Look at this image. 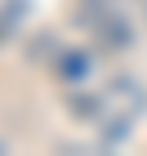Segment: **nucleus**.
<instances>
[{"label":"nucleus","instance_id":"2","mask_svg":"<svg viewBox=\"0 0 147 156\" xmlns=\"http://www.w3.org/2000/svg\"><path fill=\"white\" fill-rule=\"evenodd\" d=\"M9 27H13V23L5 18V13H0V49H5V40H9Z\"/></svg>","mask_w":147,"mask_h":156},{"label":"nucleus","instance_id":"1","mask_svg":"<svg viewBox=\"0 0 147 156\" xmlns=\"http://www.w3.org/2000/svg\"><path fill=\"white\" fill-rule=\"evenodd\" d=\"M54 76H58L62 85H85L89 76H94V58H89L85 49H58V58H54Z\"/></svg>","mask_w":147,"mask_h":156}]
</instances>
